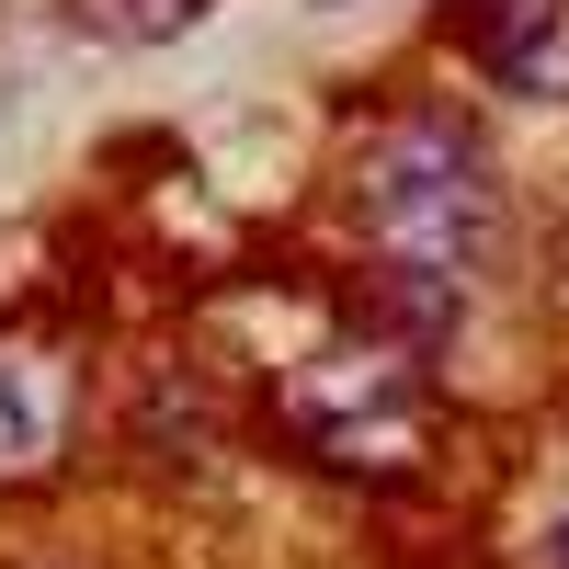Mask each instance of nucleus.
<instances>
[{
    "label": "nucleus",
    "instance_id": "obj_1",
    "mask_svg": "<svg viewBox=\"0 0 569 569\" xmlns=\"http://www.w3.org/2000/svg\"><path fill=\"white\" fill-rule=\"evenodd\" d=\"M365 217H376V251H388L399 273H456L490 251L501 228V182L479 160V137L467 126H388L365 149Z\"/></svg>",
    "mask_w": 569,
    "mask_h": 569
},
{
    "label": "nucleus",
    "instance_id": "obj_2",
    "mask_svg": "<svg viewBox=\"0 0 569 569\" xmlns=\"http://www.w3.org/2000/svg\"><path fill=\"white\" fill-rule=\"evenodd\" d=\"M69 353L34 330H0V479H46L69 456Z\"/></svg>",
    "mask_w": 569,
    "mask_h": 569
},
{
    "label": "nucleus",
    "instance_id": "obj_3",
    "mask_svg": "<svg viewBox=\"0 0 569 569\" xmlns=\"http://www.w3.org/2000/svg\"><path fill=\"white\" fill-rule=\"evenodd\" d=\"M467 58L512 103H558L569 114V0H501V12H479L467 23Z\"/></svg>",
    "mask_w": 569,
    "mask_h": 569
},
{
    "label": "nucleus",
    "instance_id": "obj_4",
    "mask_svg": "<svg viewBox=\"0 0 569 569\" xmlns=\"http://www.w3.org/2000/svg\"><path fill=\"white\" fill-rule=\"evenodd\" d=\"M194 12H217V0H69V23L114 34V46H160V34H182Z\"/></svg>",
    "mask_w": 569,
    "mask_h": 569
},
{
    "label": "nucleus",
    "instance_id": "obj_5",
    "mask_svg": "<svg viewBox=\"0 0 569 569\" xmlns=\"http://www.w3.org/2000/svg\"><path fill=\"white\" fill-rule=\"evenodd\" d=\"M536 569H569V501H558L547 525H536Z\"/></svg>",
    "mask_w": 569,
    "mask_h": 569
}]
</instances>
